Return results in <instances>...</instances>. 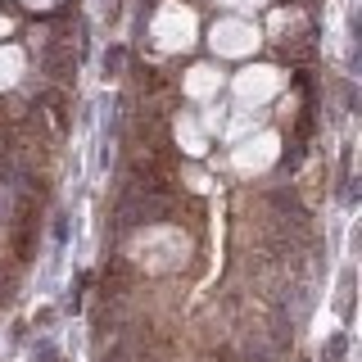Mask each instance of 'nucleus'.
Instances as JSON below:
<instances>
[{"label": "nucleus", "instance_id": "nucleus-3", "mask_svg": "<svg viewBox=\"0 0 362 362\" xmlns=\"http://www.w3.org/2000/svg\"><path fill=\"white\" fill-rule=\"evenodd\" d=\"M136 82H141L145 95H154V90H163V86H168V77L158 73V68H141V77H136Z\"/></svg>", "mask_w": 362, "mask_h": 362}, {"label": "nucleus", "instance_id": "nucleus-2", "mask_svg": "<svg viewBox=\"0 0 362 362\" xmlns=\"http://www.w3.org/2000/svg\"><path fill=\"white\" fill-rule=\"evenodd\" d=\"M127 281H132V263L109 258V267H105V294H122V290H127Z\"/></svg>", "mask_w": 362, "mask_h": 362}, {"label": "nucleus", "instance_id": "nucleus-1", "mask_svg": "<svg viewBox=\"0 0 362 362\" xmlns=\"http://www.w3.org/2000/svg\"><path fill=\"white\" fill-rule=\"evenodd\" d=\"M45 118H50L54 136L68 132V95H64V90H50V95H45Z\"/></svg>", "mask_w": 362, "mask_h": 362}]
</instances>
